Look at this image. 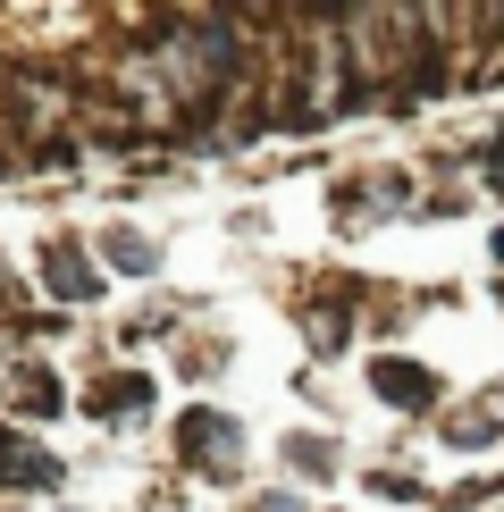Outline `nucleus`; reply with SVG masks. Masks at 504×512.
<instances>
[{
  "instance_id": "obj_1",
  "label": "nucleus",
  "mask_w": 504,
  "mask_h": 512,
  "mask_svg": "<svg viewBox=\"0 0 504 512\" xmlns=\"http://www.w3.org/2000/svg\"><path fill=\"white\" fill-rule=\"evenodd\" d=\"M59 479H68V462H59L51 445H34L17 420H0V487H9V496H51Z\"/></svg>"
},
{
  "instance_id": "obj_9",
  "label": "nucleus",
  "mask_w": 504,
  "mask_h": 512,
  "mask_svg": "<svg viewBox=\"0 0 504 512\" xmlns=\"http://www.w3.org/2000/svg\"><path fill=\"white\" fill-rule=\"evenodd\" d=\"M286 462H294L303 479H328V471H336V445H328V437H286Z\"/></svg>"
},
{
  "instance_id": "obj_10",
  "label": "nucleus",
  "mask_w": 504,
  "mask_h": 512,
  "mask_svg": "<svg viewBox=\"0 0 504 512\" xmlns=\"http://www.w3.org/2000/svg\"><path fill=\"white\" fill-rule=\"evenodd\" d=\"M479 177H488V185H504V126H496L488 143H479Z\"/></svg>"
},
{
  "instance_id": "obj_2",
  "label": "nucleus",
  "mask_w": 504,
  "mask_h": 512,
  "mask_svg": "<svg viewBox=\"0 0 504 512\" xmlns=\"http://www.w3.org/2000/svg\"><path fill=\"white\" fill-rule=\"evenodd\" d=\"M177 445H185L194 471L236 479V462H244V420H227V412H185V420H177Z\"/></svg>"
},
{
  "instance_id": "obj_5",
  "label": "nucleus",
  "mask_w": 504,
  "mask_h": 512,
  "mask_svg": "<svg viewBox=\"0 0 504 512\" xmlns=\"http://www.w3.org/2000/svg\"><path fill=\"white\" fill-rule=\"evenodd\" d=\"M0 395H9V420H17V429H26V420L68 412V387H59L42 361H9V370H0Z\"/></svg>"
},
{
  "instance_id": "obj_11",
  "label": "nucleus",
  "mask_w": 504,
  "mask_h": 512,
  "mask_svg": "<svg viewBox=\"0 0 504 512\" xmlns=\"http://www.w3.org/2000/svg\"><path fill=\"white\" fill-rule=\"evenodd\" d=\"M252 512H311L303 496H286V487H269V496H252Z\"/></svg>"
},
{
  "instance_id": "obj_7",
  "label": "nucleus",
  "mask_w": 504,
  "mask_h": 512,
  "mask_svg": "<svg viewBox=\"0 0 504 512\" xmlns=\"http://www.w3.org/2000/svg\"><path fill=\"white\" fill-rule=\"evenodd\" d=\"M143 403H152V378L143 370H110L93 395H84V412L93 420H126V412H143Z\"/></svg>"
},
{
  "instance_id": "obj_8",
  "label": "nucleus",
  "mask_w": 504,
  "mask_h": 512,
  "mask_svg": "<svg viewBox=\"0 0 504 512\" xmlns=\"http://www.w3.org/2000/svg\"><path fill=\"white\" fill-rule=\"evenodd\" d=\"M101 261H110V269H126V277H152V269H160V252L143 244L135 227H110V236H101Z\"/></svg>"
},
{
  "instance_id": "obj_3",
  "label": "nucleus",
  "mask_w": 504,
  "mask_h": 512,
  "mask_svg": "<svg viewBox=\"0 0 504 512\" xmlns=\"http://www.w3.org/2000/svg\"><path fill=\"white\" fill-rule=\"evenodd\" d=\"M42 286H51L68 311H84V303H101V261L76 252V236H51L42 244Z\"/></svg>"
},
{
  "instance_id": "obj_6",
  "label": "nucleus",
  "mask_w": 504,
  "mask_h": 512,
  "mask_svg": "<svg viewBox=\"0 0 504 512\" xmlns=\"http://www.w3.org/2000/svg\"><path fill=\"white\" fill-rule=\"evenodd\" d=\"M404 202H412V185L395 177V168H370L362 185H345V194H336L345 219H378V210H404Z\"/></svg>"
},
{
  "instance_id": "obj_4",
  "label": "nucleus",
  "mask_w": 504,
  "mask_h": 512,
  "mask_svg": "<svg viewBox=\"0 0 504 512\" xmlns=\"http://www.w3.org/2000/svg\"><path fill=\"white\" fill-rule=\"evenodd\" d=\"M370 387H378V403H395V412H429V403L446 395L429 361H404V353H378L370 361Z\"/></svg>"
}]
</instances>
